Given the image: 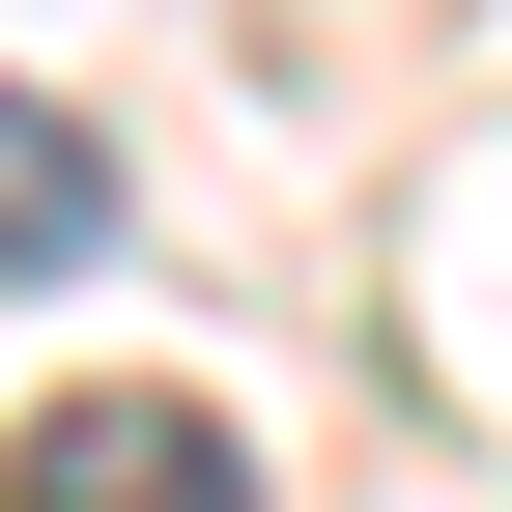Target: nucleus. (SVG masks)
I'll list each match as a JSON object with an SVG mask.
<instances>
[{"mask_svg": "<svg viewBox=\"0 0 512 512\" xmlns=\"http://www.w3.org/2000/svg\"><path fill=\"white\" fill-rule=\"evenodd\" d=\"M86 256H114V143L57 86H0V285H86Z\"/></svg>", "mask_w": 512, "mask_h": 512, "instance_id": "f03ea898", "label": "nucleus"}, {"mask_svg": "<svg viewBox=\"0 0 512 512\" xmlns=\"http://www.w3.org/2000/svg\"><path fill=\"white\" fill-rule=\"evenodd\" d=\"M0 512H256V427L171 399V370H86V399L0 427Z\"/></svg>", "mask_w": 512, "mask_h": 512, "instance_id": "f257e3e1", "label": "nucleus"}]
</instances>
